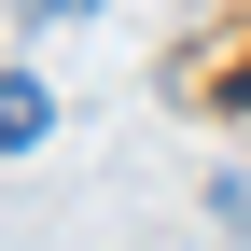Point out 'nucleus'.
Wrapping results in <instances>:
<instances>
[{"instance_id": "nucleus-1", "label": "nucleus", "mask_w": 251, "mask_h": 251, "mask_svg": "<svg viewBox=\"0 0 251 251\" xmlns=\"http://www.w3.org/2000/svg\"><path fill=\"white\" fill-rule=\"evenodd\" d=\"M56 126V98H42V70H0V153H28Z\"/></svg>"}, {"instance_id": "nucleus-2", "label": "nucleus", "mask_w": 251, "mask_h": 251, "mask_svg": "<svg viewBox=\"0 0 251 251\" xmlns=\"http://www.w3.org/2000/svg\"><path fill=\"white\" fill-rule=\"evenodd\" d=\"M14 14H28V28H70V14H98V0H14Z\"/></svg>"}]
</instances>
